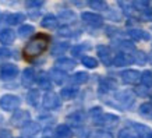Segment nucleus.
Segmentation results:
<instances>
[{
    "label": "nucleus",
    "mask_w": 152,
    "mask_h": 138,
    "mask_svg": "<svg viewBox=\"0 0 152 138\" xmlns=\"http://www.w3.org/2000/svg\"><path fill=\"white\" fill-rule=\"evenodd\" d=\"M49 45V37L45 34H39L35 35L32 39H29L28 43L24 47V55L28 59H32V57H38L41 56L43 52L48 49Z\"/></svg>",
    "instance_id": "nucleus-1"
},
{
    "label": "nucleus",
    "mask_w": 152,
    "mask_h": 138,
    "mask_svg": "<svg viewBox=\"0 0 152 138\" xmlns=\"http://www.w3.org/2000/svg\"><path fill=\"white\" fill-rule=\"evenodd\" d=\"M21 105V99L15 95H11V93H7V95H3L0 98V109L6 112H15L18 109V106Z\"/></svg>",
    "instance_id": "nucleus-2"
},
{
    "label": "nucleus",
    "mask_w": 152,
    "mask_h": 138,
    "mask_svg": "<svg viewBox=\"0 0 152 138\" xmlns=\"http://www.w3.org/2000/svg\"><path fill=\"white\" fill-rule=\"evenodd\" d=\"M29 121H31V115L28 110H15L10 119L11 126L17 127V129H24Z\"/></svg>",
    "instance_id": "nucleus-3"
},
{
    "label": "nucleus",
    "mask_w": 152,
    "mask_h": 138,
    "mask_svg": "<svg viewBox=\"0 0 152 138\" xmlns=\"http://www.w3.org/2000/svg\"><path fill=\"white\" fill-rule=\"evenodd\" d=\"M42 105L46 110H55L57 107H60L61 105V101H60V96L57 93L52 91H48L45 95H43V99H42Z\"/></svg>",
    "instance_id": "nucleus-4"
},
{
    "label": "nucleus",
    "mask_w": 152,
    "mask_h": 138,
    "mask_svg": "<svg viewBox=\"0 0 152 138\" xmlns=\"http://www.w3.org/2000/svg\"><path fill=\"white\" fill-rule=\"evenodd\" d=\"M81 20H83L87 25H89V27H92V28H99L103 25V17L96 13L85 11V13L81 14Z\"/></svg>",
    "instance_id": "nucleus-5"
},
{
    "label": "nucleus",
    "mask_w": 152,
    "mask_h": 138,
    "mask_svg": "<svg viewBox=\"0 0 152 138\" xmlns=\"http://www.w3.org/2000/svg\"><path fill=\"white\" fill-rule=\"evenodd\" d=\"M94 123L96 126H101V127H106V129H109V127H115L117 123H119V117L115 115H110V113H102L98 119L94 120Z\"/></svg>",
    "instance_id": "nucleus-6"
},
{
    "label": "nucleus",
    "mask_w": 152,
    "mask_h": 138,
    "mask_svg": "<svg viewBox=\"0 0 152 138\" xmlns=\"http://www.w3.org/2000/svg\"><path fill=\"white\" fill-rule=\"evenodd\" d=\"M116 102L121 105V107H130L135 101V95L131 91H119L115 95Z\"/></svg>",
    "instance_id": "nucleus-7"
},
{
    "label": "nucleus",
    "mask_w": 152,
    "mask_h": 138,
    "mask_svg": "<svg viewBox=\"0 0 152 138\" xmlns=\"http://www.w3.org/2000/svg\"><path fill=\"white\" fill-rule=\"evenodd\" d=\"M18 74V67L15 64H11V63H6L0 67V77L4 81H10V80H14Z\"/></svg>",
    "instance_id": "nucleus-8"
},
{
    "label": "nucleus",
    "mask_w": 152,
    "mask_h": 138,
    "mask_svg": "<svg viewBox=\"0 0 152 138\" xmlns=\"http://www.w3.org/2000/svg\"><path fill=\"white\" fill-rule=\"evenodd\" d=\"M55 66H56L55 69H57V70H60V71L66 73V71H71V70L75 69L77 63H75V60L70 59V57H60V59L56 60Z\"/></svg>",
    "instance_id": "nucleus-9"
},
{
    "label": "nucleus",
    "mask_w": 152,
    "mask_h": 138,
    "mask_svg": "<svg viewBox=\"0 0 152 138\" xmlns=\"http://www.w3.org/2000/svg\"><path fill=\"white\" fill-rule=\"evenodd\" d=\"M96 52H98V56L101 61L103 63L105 66H110L112 61H113V55H112V50L110 47H107L105 45H99L96 47Z\"/></svg>",
    "instance_id": "nucleus-10"
},
{
    "label": "nucleus",
    "mask_w": 152,
    "mask_h": 138,
    "mask_svg": "<svg viewBox=\"0 0 152 138\" xmlns=\"http://www.w3.org/2000/svg\"><path fill=\"white\" fill-rule=\"evenodd\" d=\"M133 61V56L130 53H124V52H120L113 57L112 64H115L116 67H124V66H130Z\"/></svg>",
    "instance_id": "nucleus-11"
},
{
    "label": "nucleus",
    "mask_w": 152,
    "mask_h": 138,
    "mask_svg": "<svg viewBox=\"0 0 152 138\" xmlns=\"http://www.w3.org/2000/svg\"><path fill=\"white\" fill-rule=\"evenodd\" d=\"M140 77L141 74L137 71V70H126L121 73V80L124 84H129V85H135V84L140 83Z\"/></svg>",
    "instance_id": "nucleus-12"
},
{
    "label": "nucleus",
    "mask_w": 152,
    "mask_h": 138,
    "mask_svg": "<svg viewBox=\"0 0 152 138\" xmlns=\"http://www.w3.org/2000/svg\"><path fill=\"white\" fill-rule=\"evenodd\" d=\"M67 121L74 127H81L85 121V113L83 110H75L67 116Z\"/></svg>",
    "instance_id": "nucleus-13"
},
{
    "label": "nucleus",
    "mask_w": 152,
    "mask_h": 138,
    "mask_svg": "<svg viewBox=\"0 0 152 138\" xmlns=\"http://www.w3.org/2000/svg\"><path fill=\"white\" fill-rule=\"evenodd\" d=\"M35 80H37V74L34 71V69H25L23 71V77H21V83H23L24 87L27 88H31L35 83Z\"/></svg>",
    "instance_id": "nucleus-14"
},
{
    "label": "nucleus",
    "mask_w": 152,
    "mask_h": 138,
    "mask_svg": "<svg viewBox=\"0 0 152 138\" xmlns=\"http://www.w3.org/2000/svg\"><path fill=\"white\" fill-rule=\"evenodd\" d=\"M74 133L67 124L57 126L53 131V138H73Z\"/></svg>",
    "instance_id": "nucleus-15"
},
{
    "label": "nucleus",
    "mask_w": 152,
    "mask_h": 138,
    "mask_svg": "<svg viewBox=\"0 0 152 138\" xmlns=\"http://www.w3.org/2000/svg\"><path fill=\"white\" fill-rule=\"evenodd\" d=\"M41 131V126L37 121H29L25 127L23 129V135L27 138H32L35 135H38Z\"/></svg>",
    "instance_id": "nucleus-16"
},
{
    "label": "nucleus",
    "mask_w": 152,
    "mask_h": 138,
    "mask_svg": "<svg viewBox=\"0 0 152 138\" xmlns=\"http://www.w3.org/2000/svg\"><path fill=\"white\" fill-rule=\"evenodd\" d=\"M15 41V32L10 28H3L0 29V42L3 45H11Z\"/></svg>",
    "instance_id": "nucleus-17"
},
{
    "label": "nucleus",
    "mask_w": 152,
    "mask_h": 138,
    "mask_svg": "<svg viewBox=\"0 0 152 138\" xmlns=\"http://www.w3.org/2000/svg\"><path fill=\"white\" fill-rule=\"evenodd\" d=\"M49 78H50V81L57 84V85H63L67 81V74L57 69H52L50 73H49Z\"/></svg>",
    "instance_id": "nucleus-18"
},
{
    "label": "nucleus",
    "mask_w": 152,
    "mask_h": 138,
    "mask_svg": "<svg viewBox=\"0 0 152 138\" xmlns=\"http://www.w3.org/2000/svg\"><path fill=\"white\" fill-rule=\"evenodd\" d=\"M57 24H59V20H57V17H55L53 14L45 15L41 21V25L43 28H46V29H55V28L57 27Z\"/></svg>",
    "instance_id": "nucleus-19"
},
{
    "label": "nucleus",
    "mask_w": 152,
    "mask_h": 138,
    "mask_svg": "<svg viewBox=\"0 0 152 138\" xmlns=\"http://www.w3.org/2000/svg\"><path fill=\"white\" fill-rule=\"evenodd\" d=\"M35 83L38 84V87L42 88V89H46L49 91L52 88V83H50V78H49V75L45 73H41L39 75H37V80H35Z\"/></svg>",
    "instance_id": "nucleus-20"
},
{
    "label": "nucleus",
    "mask_w": 152,
    "mask_h": 138,
    "mask_svg": "<svg viewBox=\"0 0 152 138\" xmlns=\"http://www.w3.org/2000/svg\"><path fill=\"white\" fill-rule=\"evenodd\" d=\"M77 95H78V88H74V87L61 88V91H60V98H61V99H66V101L74 99Z\"/></svg>",
    "instance_id": "nucleus-21"
},
{
    "label": "nucleus",
    "mask_w": 152,
    "mask_h": 138,
    "mask_svg": "<svg viewBox=\"0 0 152 138\" xmlns=\"http://www.w3.org/2000/svg\"><path fill=\"white\" fill-rule=\"evenodd\" d=\"M67 50H69V43L67 42H57V43L52 46L50 53L52 56H61L64 55Z\"/></svg>",
    "instance_id": "nucleus-22"
},
{
    "label": "nucleus",
    "mask_w": 152,
    "mask_h": 138,
    "mask_svg": "<svg viewBox=\"0 0 152 138\" xmlns=\"http://www.w3.org/2000/svg\"><path fill=\"white\" fill-rule=\"evenodd\" d=\"M131 127L135 130V133H137L135 135L140 138H147L152 133L149 127H147V126H144V124H138V123H131Z\"/></svg>",
    "instance_id": "nucleus-23"
},
{
    "label": "nucleus",
    "mask_w": 152,
    "mask_h": 138,
    "mask_svg": "<svg viewBox=\"0 0 152 138\" xmlns=\"http://www.w3.org/2000/svg\"><path fill=\"white\" fill-rule=\"evenodd\" d=\"M129 35L133 38L134 41H149L151 37L147 31H142V29H130Z\"/></svg>",
    "instance_id": "nucleus-24"
},
{
    "label": "nucleus",
    "mask_w": 152,
    "mask_h": 138,
    "mask_svg": "<svg viewBox=\"0 0 152 138\" xmlns=\"http://www.w3.org/2000/svg\"><path fill=\"white\" fill-rule=\"evenodd\" d=\"M71 83L75 84V85H83V84H85L89 80V75H88V73H85V71H77L75 74H73L71 75Z\"/></svg>",
    "instance_id": "nucleus-25"
},
{
    "label": "nucleus",
    "mask_w": 152,
    "mask_h": 138,
    "mask_svg": "<svg viewBox=\"0 0 152 138\" xmlns=\"http://www.w3.org/2000/svg\"><path fill=\"white\" fill-rule=\"evenodd\" d=\"M23 21H25V15L23 13H13L6 17V23L9 25H18Z\"/></svg>",
    "instance_id": "nucleus-26"
},
{
    "label": "nucleus",
    "mask_w": 152,
    "mask_h": 138,
    "mask_svg": "<svg viewBox=\"0 0 152 138\" xmlns=\"http://www.w3.org/2000/svg\"><path fill=\"white\" fill-rule=\"evenodd\" d=\"M39 98H41V95H39V91H38V89H31V91L28 92V95H27L28 105L38 106V105H39Z\"/></svg>",
    "instance_id": "nucleus-27"
},
{
    "label": "nucleus",
    "mask_w": 152,
    "mask_h": 138,
    "mask_svg": "<svg viewBox=\"0 0 152 138\" xmlns=\"http://www.w3.org/2000/svg\"><path fill=\"white\" fill-rule=\"evenodd\" d=\"M110 89H116L115 81H112V80H109V78L102 80L101 84H99V92H101V93H105V92H109Z\"/></svg>",
    "instance_id": "nucleus-28"
},
{
    "label": "nucleus",
    "mask_w": 152,
    "mask_h": 138,
    "mask_svg": "<svg viewBox=\"0 0 152 138\" xmlns=\"http://www.w3.org/2000/svg\"><path fill=\"white\" fill-rule=\"evenodd\" d=\"M80 32H81V31H74L73 28L69 27V25H64V27L59 28V31H57V34H59L60 37H67V38L75 37V35H78Z\"/></svg>",
    "instance_id": "nucleus-29"
},
{
    "label": "nucleus",
    "mask_w": 152,
    "mask_h": 138,
    "mask_svg": "<svg viewBox=\"0 0 152 138\" xmlns=\"http://www.w3.org/2000/svg\"><path fill=\"white\" fill-rule=\"evenodd\" d=\"M57 20L63 21V23H73L74 20H75V14L73 11H70V10H63V11H60Z\"/></svg>",
    "instance_id": "nucleus-30"
},
{
    "label": "nucleus",
    "mask_w": 152,
    "mask_h": 138,
    "mask_svg": "<svg viewBox=\"0 0 152 138\" xmlns=\"http://www.w3.org/2000/svg\"><path fill=\"white\" fill-rule=\"evenodd\" d=\"M34 32H35V28H34L32 25H28V24H25V25H21V27H20V29H18V37L28 38V37H31Z\"/></svg>",
    "instance_id": "nucleus-31"
},
{
    "label": "nucleus",
    "mask_w": 152,
    "mask_h": 138,
    "mask_svg": "<svg viewBox=\"0 0 152 138\" xmlns=\"http://www.w3.org/2000/svg\"><path fill=\"white\" fill-rule=\"evenodd\" d=\"M88 6L94 10H98V11H105L107 9V3L103 0H91V1H88Z\"/></svg>",
    "instance_id": "nucleus-32"
},
{
    "label": "nucleus",
    "mask_w": 152,
    "mask_h": 138,
    "mask_svg": "<svg viewBox=\"0 0 152 138\" xmlns=\"http://www.w3.org/2000/svg\"><path fill=\"white\" fill-rule=\"evenodd\" d=\"M131 56H133V61H134V63H137V64L142 66V64H145V63H147V55H145L144 52L134 50V55H131Z\"/></svg>",
    "instance_id": "nucleus-33"
},
{
    "label": "nucleus",
    "mask_w": 152,
    "mask_h": 138,
    "mask_svg": "<svg viewBox=\"0 0 152 138\" xmlns=\"http://www.w3.org/2000/svg\"><path fill=\"white\" fill-rule=\"evenodd\" d=\"M81 63L87 69H96L98 67V60L95 57H91V56H84L83 59H81Z\"/></svg>",
    "instance_id": "nucleus-34"
},
{
    "label": "nucleus",
    "mask_w": 152,
    "mask_h": 138,
    "mask_svg": "<svg viewBox=\"0 0 152 138\" xmlns=\"http://www.w3.org/2000/svg\"><path fill=\"white\" fill-rule=\"evenodd\" d=\"M140 81H141V84H142L144 87L147 88H151L152 87V73L151 71H144L142 74H141V77H140Z\"/></svg>",
    "instance_id": "nucleus-35"
},
{
    "label": "nucleus",
    "mask_w": 152,
    "mask_h": 138,
    "mask_svg": "<svg viewBox=\"0 0 152 138\" xmlns=\"http://www.w3.org/2000/svg\"><path fill=\"white\" fill-rule=\"evenodd\" d=\"M89 49V45H87V43H81V45H77L74 46L73 49H71V55L75 56V57H78V56H81L85 50H88Z\"/></svg>",
    "instance_id": "nucleus-36"
},
{
    "label": "nucleus",
    "mask_w": 152,
    "mask_h": 138,
    "mask_svg": "<svg viewBox=\"0 0 152 138\" xmlns=\"http://www.w3.org/2000/svg\"><path fill=\"white\" fill-rule=\"evenodd\" d=\"M140 113L142 116H151L152 115V103L151 102H145L140 106Z\"/></svg>",
    "instance_id": "nucleus-37"
},
{
    "label": "nucleus",
    "mask_w": 152,
    "mask_h": 138,
    "mask_svg": "<svg viewBox=\"0 0 152 138\" xmlns=\"http://www.w3.org/2000/svg\"><path fill=\"white\" fill-rule=\"evenodd\" d=\"M119 47L120 49H123L124 50V53H129V50H135V47H134V45L131 43V42L129 41H120L119 42Z\"/></svg>",
    "instance_id": "nucleus-38"
},
{
    "label": "nucleus",
    "mask_w": 152,
    "mask_h": 138,
    "mask_svg": "<svg viewBox=\"0 0 152 138\" xmlns=\"http://www.w3.org/2000/svg\"><path fill=\"white\" fill-rule=\"evenodd\" d=\"M117 138H138V137L135 135L134 131H130V130H127V129H123V130H120L119 131Z\"/></svg>",
    "instance_id": "nucleus-39"
},
{
    "label": "nucleus",
    "mask_w": 152,
    "mask_h": 138,
    "mask_svg": "<svg viewBox=\"0 0 152 138\" xmlns=\"http://www.w3.org/2000/svg\"><path fill=\"white\" fill-rule=\"evenodd\" d=\"M45 4V1H42V0H31V1H27V7L31 10H37L39 7H42V6Z\"/></svg>",
    "instance_id": "nucleus-40"
},
{
    "label": "nucleus",
    "mask_w": 152,
    "mask_h": 138,
    "mask_svg": "<svg viewBox=\"0 0 152 138\" xmlns=\"http://www.w3.org/2000/svg\"><path fill=\"white\" fill-rule=\"evenodd\" d=\"M102 113H103V112H102V109L99 107V106H96V107H92V109L89 110V116H91L94 120L98 119V117H99Z\"/></svg>",
    "instance_id": "nucleus-41"
},
{
    "label": "nucleus",
    "mask_w": 152,
    "mask_h": 138,
    "mask_svg": "<svg viewBox=\"0 0 152 138\" xmlns=\"http://www.w3.org/2000/svg\"><path fill=\"white\" fill-rule=\"evenodd\" d=\"M11 57V50L6 49V47H0V60H4Z\"/></svg>",
    "instance_id": "nucleus-42"
},
{
    "label": "nucleus",
    "mask_w": 152,
    "mask_h": 138,
    "mask_svg": "<svg viewBox=\"0 0 152 138\" xmlns=\"http://www.w3.org/2000/svg\"><path fill=\"white\" fill-rule=\"evenodd\" d=\"M142 15H144V18H145V20H151V21H152V10L151 9H145V10H144Z\"/></svg>",
    "instance_id": "nucleus-43"
},
{
    "label": "nucleus",
    "mask_w": 152,
    "mask_h": 138,
    "mask_svg": "<svg viewBox=\"0 0 152 138\" xmlns=\"http://www.w3.org/2000/svg\"><path fill=\"white\" fill-rule=\"evenodd\" d=\"M0 138H13L9 130H0Z\"/></svg>",
    "instance_id": "nucleus-44"
},
{
    "label": "nucleus",
    "mask_w": 152,
    "mask_h": 138,
    "mask_svg": "<svg viewBox=\"0 0 152 138\" xmlns=\"http://www.w3.org/2000/svg\"><path fill=\"white\" fill-rule=\"evenodd\" d=\"M3 121H4V119H3V116H1V115H0V126H1V124H3Z\"/></svg>",
    "instance_id": "nucleus-45"
},
{
    "label": "nucleus",
    "mask_w": 152,
    "mask_h": 138,
    "mask_svg": "<svg viewBox=\"0 0 152 138\" xmlns=\"http://www.w3.org/2000/svg\"><path fill=\"white\" fill-rule=\"evenodd\" d=\"M149 63L152 64V52H151V55H149Z\"/></svg>",
    "instance_id": "nucleus-46"
},
{
    "label": "nucleus",
    "mask_w": 152,
    "mask_h": 138,
    "mask_svg": "<svg viewBox=\"0 0 152 138\" xmlns=\"http://www.w3.org/2000/svg\"><path fill=\"white\" fill-rule=\"evenodd\" d=\"M147 138H152V133H151V134H149V135H148V137H147Z\"/></svg>",
    "instance_id": "nucleus-47"
}]
</instances>
